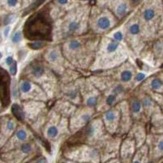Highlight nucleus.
<instances>
[{
  "label": "nucleus",
  "instance_id": "7ed1b4c3",
  "mask_svg": "<svg viewBox=\"0 0 163 163\" xmlns=\"http://www.w3.org/2000/svg\"><path fill=\"white\" fill-rule=\"evenodd\" d=\"M145 143L148 147L150 162L155 163L163 159V133H149Z\"/></svg>",
  "mask_w": 163,
  "mask_h": 163
},
{
  "label": "nucleus",
  "instance_id": "a211bd4d",
  "mask_svg": "<svg viewBox=\"0 0 163 163\" xmlns=\"http://www.w3.org/2000/svg\"><path fill=\"white\" fill-rule=\"evenodd\" d=\"M127 11H128V5L126 3H120L116 8V14L119 17H123L127 13Z\"/></svg>",
  "mask_w": 163,
  "mask_h": 163
},
{
  "label": "nucleus",
  "instance_id": "37998d69",
  "mask_svg": "<svg viewBox=\"0 0 163 163\" xmlns=\"http://www.w3.org/2000/svg\"><path fill=\"white\" fill-rule=\"evenodd\" d=\"M130 1L132 2V3H134V4H137V3H139L141 0H130Z\"/></svg>",
  "mask_w": 163,
  "mask_h": 163
},
{
  "label": "nucleus",
  "instance_id": "ddd939ff",
  "mask_svg": "<svg viewBox=\"0 0 163 163\" xmlns=\"http://www.w3.org/2000/svg\"><path fill=\"white\" fill-rule=\"evenodd\" d=\"M11 111H12V114L16 117L18 120H24L25 118V113L23 111V109H22L18 104H13L11 107Z\"/></svg>",
  "mask_w": 163,
  "mask_h": 163
},
{
  "label": "nucleus",
  "instance_id": "cd10ccee",
  "mask_svg": "<svg viewBox=\"0 0 163 163\" xmlns=\"http://www.w3.org/2000/svg\"><path fill=\"white\" fill-rule=\"evenodd\" d=\"M125 92V88H124V86L122 85V84H118V85H116L115 87L113 88V90H112V93H114L115 95H121V94H123Z\"/></svg>",
  "mask_w": 163,
  "mask_h": 163
},
{
  "label": "nucleus",
  "instance_id": "c756f323",
  "mask_svg": "<svg viewBox=\"0 0 163 163\" xmlns=\"http://www.w3.org/2000/svg\"><path fill=\"white\" fill-rule=\"evenodd\" d=\"M22 39V33L20 31H17L14 33V35L12 36V42L13 43H19Z\"/></svg>",
  "mask_w": 163,
  "mask_h": 163
},
{
  "label": "nucleus",
  "instance_id": "1a4fd4ad",
  "mask_svg": "<svg viewBox=\"0 0 163 163\" xmlns=\"http://www.w3.org/2000/svg\"><path fill=\"white\" fill-rule=\"evenodd\" d=\"M130 163H151L149 160L148 147H147L146 143L142 145L141 147H139V148H137Z\"/></svg>",
  "mask_w": 163,
  "mask_h": 163
},
{
  "label": "nucleus",
  "instance_id": "f03ea898",
  "mask_svg": "<svg viewBox=\"0 0 163 163\" xmlns=\"http://www.w3.org/2000/svg\"><path fill=\"white\" fill-rule=\"evenodd\" d=\"M70 158H72L73 161L80 163H98L100 155L96 148L83 144L71 151Z\"/></svg>",
  "mask_w": 163,
  "mask_h": 163
},
{
  "label": "nucleus",
  "instance_id": "aec40b11",
  "mask_svg": "<svg viewBox=\"0 0 163 163\" xmlns=\"http://www.w3.org/2000/svg\"><path fill=\"white\" fill-rule=\"evenodd\" d=\"M117 100H118V96L115 95L114 93H111L107 95V97H106V104H107V106L109 107H112L113 105H115L117 103Z\"/></svg>",
  "mask_w": 163,
  "mask_h": 163
},
{
  "label": "nucleus",
  "instance_id": "79ce46f5",
  "mask_svg": "<svg viewBox=\"0 0 163 163\" xmlns=\"http://www.w3.org/2000/svg\"><path fill=\"white\" fill-rule=\"evenodd\" d=\"M57 2L59 4H61V5H64V4H66L68 2V0H57Z\"/></svg>",
  "mask_w": 163,
  "mask_h": 163
},
{
  "label": "nucleus",
  "instance_id": "7c9ffc66",
  "mask_svg": "<svg viewBox=\"0 0 163 163\" xmlns=\"http://www.w3.org/2000/svg\"><path fill=\"white\" fill-rule=\"evenodd\" d=\"M14 129H15V122L13 120H11V119L7 120V122H6V130L8 132H12V131H14Z\"/></svg>",
  "mask_w": 163,
  "mask_h": 163
},
{
  "label": "nucleus",
  "instance_id": "58836bf2",
  "mask_svg": "<svg viewBox=\"0 0 163 163\" xmlns=\"http://www.w3.org/2000/svg\"><path fill=\"white\" fill-rule=\"evenodd\" d=\"M14 62V59H13V57H12V56H8V57L6 58V60H5V63H6L7 65H11L12 63Z\"/></svg>",
  "mask_w": 163,
  "mask_h": 163
},
{
  "label": "nucleus",
  "instance_id": "473e14b6",
  "mask_svg": "<svg viewBox=\"0 0 163 163\" xmlns=\"http://www.w3.org/2000/svg\"><path fill=\"white\" fill-rule=\"evenodd\" d=\"M48 59L50 61H52V62H54L58 59V53L57 51H55V50H52V51L49 52V54H48Z\"/></svg>",
  "mask_w": 163,
  "mask_h": 163
},
{
  "label": "nucleus",
  "instance_id": "c9c22d12",
  "mask_svg": "<svg viewBox=\"0 0 163 163\" xmlns=\"http://www.w3.org/2000/svg\"><path fill=\"white\" fill-rule=\"evenodd\" d=\"M67 96L69 97L70 99H72V100H74L78 97V92L77 90H75V89H73V90H70L69 92L67 93Z\"/></svg>",
  "mask_w": 163,
  "mask_h": 163
},
{
  "label": "nucleus",
  "instance_id": "6e6552de",
  "mask_svg": "<svg viewBox=\"0 0 163 163\" xmlns=\"http://www.w3.org/2000/svg\"><path fill=\"white\" fill-rule=\"evenodd\" d=\"M129 110H130L132 119H134L137 122H141L142 116L145 115L143 107H142V103L140 98L137 97H133L130 100V103H129Z\"/></svg>",
  "mask_w": 163,
  "mask_h": 163
},
{
  "label": "nucleus",
  "instance_id": "72a5a7b5",
  "mask_svg": "<svg viewBox=\"0 0 163 163\" xmlns=\"http://www.w3.org/2000/svg\"><path fill=\"white\" fill-rule=\"evenodd\" d=\"M9 72H10V74H11L12 76L16 75V73H17V63H16V61H14V62L12 63L11 65H10Z\"/></svg>",
  "mask_w": 163,
  "mask_h": 163
},
{
  "label": "nucleus",
  "instance_id": "412c9836",
  "mask_svg": "<svg viewBox=\"0 0 163 163\" xmlns=\"http://www.w3.org/2000/svg\"><path fill=\"white\" fill-rule=\"evenodd\" d=\"M15 136H16V139L19 140V141H25V140H27V138H28L27 132L22 128H20L16 131Z\"/></svg>",
  "mask_w": 163,
  "mask_h": 163
},
{
  "label": "nucleus",
  "instance_id": "ea45409f",
  "mask_svg": "<svg viewBox=\"0 0 163 163\" xmlns=\"http://www.w3.org/2000/svg\"><path fill=\"white\" fill-rule=\"evenodd\" d=\"M17 2H18V0H7V3L11 7H14L17 4Z\"/></svg>",
  "mask_w": 163,
  "mask_h": 163
},
{
  "label": "nucleus",
  "instance_id": "a878e982",
  "mask_svg": "<svg viewBox=\"0 0 163 163\" xmlns=\"http://www.w3.org/2000/svg\"><path fill=\"white\" fill-rule=\"evenodd\" d=\"M32 149H33L32 145L30 143H27V142H25V143L20 145V151H21L22 153H24V154L30 153V152L32 151Z\"/></svg>",
  "mask_w": 163,
  "mask_h": 163
},
{
  "label": "nucleus",
  "instance_id": "c85d7f7f",
  "mask_svg": "<svg viewBox=\"0 0 163 163\" xmlns=\"http://www.w3.org/2000/svg\"><path fill=\"white\" fill-rule=\"evenodd\" d=\"M79 26H80L79 22L72 21V22H70L69 25H68V30H69V32H75L79 29Z\"/></svg>",
  "mask_w": 163,
  "mask_h": 163
},
{
  "label": "nucleus",
  "instance_id": "f704fd0d",
  "mask_svg": "<svg viewBox=\"0 0 163 163\" xmlns=\"http://www.w3.org/2000/svg\"><path fill=\"white\" fill-rule=\"evenodd\" d=\"M113 39L117 42L122 41V39H123V33H122L121 31H116L113 34Z\"/></svg>",
  "mask_w": 163,
  "mask_h": 163
},
{
  "label": "nucleus",
  "instance_id": "dca6fc26",
  "mask_svg": "<svg viewBox=\"0 0 163 163\" xmlns=\"http://www.w3.org/2000/svg\"><path fill=\"white\" fill-rule=\"evenodd\" d=\"M98 103V97L96 95H90L86 98L85 100V105L87 108H95Z\"/></svg>",
  "mask_w": 163,
  "mask_h": 163
},
{
  "label": "nucleus",
  "instance_id": "f8f14e48",
  "mask_svg": "<svg viewBox=\"0 0 163 163\" xmlns=\"http://www.w3.org/2000/svg\"><path fill=\"white\" fill-rule=\"evenodd\" d=\"M96 25H97L99 29L106 30L111 26V21L107 16H101L98 18L97 22H96Z\"/></svg>",
  "mask_w": 163,
  "mask_h": 163
},
{
  "label": "nucleus",
  "instance_id": "9d476101",
  "mask_svg": "<svg viewBox=\"0 0 163 163\" xmlns=\"http://www.w3.org/2000/svg\"><path fill=\"white\" fill-rule=\"evenodd\" d=\"M140 100H141L142 107H143L145 115H147L148 117L151 116L155 112V108H156L153 98L150 97L149 95H144L142 98H140Z\"/></svg>",
  "mask_w": 163,
  "mask_h": 163
},
{
  "label": "nucleus",
  "instance_id": "c03bdc74",
  "mask_svg": "<svg viewBox=\"0 0 163 163\" xmlns=\"http://www.w3.org/2000/svg\"><path fill=\"white\" fill-rule=\"evenodd\" d=\"M62 163H80V162H76V161H64Z\"/></svg>",
  "mask_w": 163,
  "mask_h": 163
},
{
  "label": "nucleus",
  "instance_id": "a18cd8bd",
  "mask_svg": "<svg viewBox=\"0 0 163 163\" xmlns=\"http://www.w3.org/2000/svg\"><path fill=\"white\" fill-rule=\"evenodd\" d=\"M1 57H2V53L0 52V59H1Z\"/></svg>",
  "mask_w": 163,
  "mask_h": 163
},
{
  "label": "nucleus",
  "instance_id": "de8ad7c7",
  "mask_svg": "<svg viewBox=\"0 0 163 163\" xmlns=\"http://www.w3.org/2000/svg\"><path fill=\"white\" fill-rule=\"evenodd\" d=\"M160 163H163V160H162V161H161V162H160Z\"/></svg>",
  "mask_w": 163,
  "mask_h": 163
},
{
  "label": "nucleus",
  "instance_id": "9b49d317",
  "mask_svg": "<svg viewBox=\"0 0 163 163\" xmlns=\"http://www.w3.org/2000/svg\"><path fill=\"white\" fill-rule=\"evenodd\" d=\"M149 89L155 93L163 94V81L159 77H152L150 78L148 82L146 83Z\"/></svg>",
  "mask_w": 163,
  "mask_h": 163
},
{
  "label": "nucleus",
  "instance_id": "4be33fe9",
  "mask_svg": "<svg viewBox=\"0 0 163 163\" xmlns=\"http://www.w3.org/2000/svg\"><path fill=\"white\" fill-rule=\"evenodd\" d=\"M119 48V42L115 41V40H113V41H110L107 44V47H106V50H107L108 53H113L115 52L117 49Z\"/></svg>",
  "mask_w": 163,
  "mask_h": 163
},
{
  "label": "nucleus",
  "instance_id": "f257e3e1",
  "mask_svg": "<svg viewBox=\"0 0 163 163\" xmlns=\"http://www.w3.org/2000/svg\"><path fill=\"white\" fill-rule=\"evenodd\" d=\"M25 36L29 39H50L51 23L42 12L33 15L24 27Z\"/></svg>",
  "mask_w": 163,
  "mask_h": 163
},
{
  "label": "nucleus",
  "instance_id": "49530a36",
  "mask_svg": "<svg viewBox=\"0 0 163 163\" xmlns=\"http://www.w3.org/2000/svg\"><path fill=\"white\" fill-rule=\"evenodd\" d=\"M161 79H162V81H163V74H162V78H161Z\"/></svg>",
  "mask_w": 163,
  "mask_h": 163
},
{
  "label": "nucleus",
  "instance_id": "2f4dec72",
  "mask_svg": "<svg viewBox=\"0 0 163 163\" xmlns=\"http://www.w3.org/2000/svg\"><path fill=\"white\" fill-rule=\"evenodd\" d=\"M145 78H146V74L143 72H139L134 76V80H135L136 82H142V81L145 80Z\"/></svg>",
  "mask_w": 163,
  "mask_h": 163
},
{
  "label": "nucleus",
  "instance_id": "bb28decb",
  "mask_svg": "<svg viewBox=\"0 0 163 163\" xmlns=\"http://www.w3.org/2000/svg\"><path fill=\"white\" fill-rule=\"evenodd\" d=\"M68 47H69L70 50H78L81 47V43L78 41V40L73 39V40H71V41L69 42Z\"/></svg>",
  "mask_w": 163,
  "mask_h": 163
},
{
  "label": "nucleus",
  "instance_id": "4468645a",
  "mask_svg": "<svg viewBox=\"0 0 163 163\" xmlns=\"http://www.w3.org/2000/svg\"><path fill=\"white\" fill-rule=\"evenodd\" d=\"M133 77H134L133 72H132V70L130 69H124L120 73V80H121V82H123V83H129L132 79H133Z\"/></svg>",
  "mask_w": 163,
  "mask_h": 163
},
{
  "label": "nucleus",
  "instance_id": "e433bc0d",
  "mask_svg": "<svg viewBox=\"0 0 163 163\" xmlns=\"http://www.w3.org/2000/svg\"><path fill=\"white\" fill-rule=\"evenodd\" d=\"M14 18H15V15H13V14H10V15H8V16H6V18L4 19V24L8 25L9 23H11V22L13 21Z\"/></svg>",
  "mask_w": 163,
  "mask_h": 163
},
{
  "label": "nucleus",
  "instance_id": "4c0bfd02",
  "mask_svg": "<svg viewBox=\"0 0 163 163\" xmlns=\"http://www.w3.org/2000/svg\"><path fill=\"white\" fill-rule=\"evenodd\" d=\"M45 0H37L36 2H34V3H33L31 6H30V9H34V8H36V7H38L39 6V5H41L43 2H44Z\"/></svg>",
  "mask_w": 163,
  "mask_h": 163
},
{
  "label": "nucleus",
  "instance_id": "f3484780",
  "mask_svg": "<svg viewBox=\"0 0 163 163\" xmlns=\"http://www.w3.org/2000/svg\"><path fill=\"white\" fill-rule=\"evenodd\" d=\"M155 17V10L153 8H147L143 11V19L149 22Z\"/></svg>",
  "mask_w": 163,
  "mask_h": 163
},
{
  "label": "nucleus",
  "instance_id": "20e7f679",
  "mask_svg": "<svg viewBox=\"0 0 163 163\" xmlns=\"http://www.w3.org/2000/svg\"><path fill=\"white\" fill-rule=\"evenodd\" d=\"M137 150V145L134 139L127 134V136L122 140L119 148V154H120V161L122 163H130L134 154Z\"/></svg>",
  "mask_w": 163,
  "mask_h": 163
},
{
  "label": "nucleus",
  "instance_id": "b1692460",
  "mask_svg": "<svg viewBox=\"0 0 163 163\" xmlns=\"http://www.w3.org/2000/svg\"><path fill=\"white\" fill-rule=\"evenodd\" d=\"M32 73L35 77H41L44 73V69L41 65H35L32 67Z\"/></svg>",
  "mask_w": 163,
  "mask_h": 163
},
{
  "label": "nucleus",
  "instance_id": "6ab92c4d",
  "mask_svg": "<svg viewBox=\"0 0 163 163\" xmlns=\"http://www.w3.org/2000/svg\"><path fill=\"white\" fill-rule=\"evenodd\" d=\"M31 89H32V84H31V82H29V81L24 80L20 83V91H21L22 93L30 92Z\"/></svg>",
  "mask_w": 163,
  "mask_h": 163
},
{
  "label": "nucleus",
  "instance_id": "0eeeda50",
  "mask_svg": "<svg viewBox=\"0 0 163 163\" xmlns=\"http://www.w3.org/2000/svg\"><path fill=\"white\" fill-rule=\"evenodd\" d=\"M128 135L134 139L137 145V148H139V147L145 144L148 134L146 132V128H145L144 124L142 122H136L135 124L132 125L131 129L128 132Z\"/></svg>",
  "mask_w": 163,
  "mask_h": 163
},
{
  "label": "nucleus",
  "instance_id": "423d86ee",
  "mask_svg": "<svg viewBox=\"0 0 163 163\" xmlns=\"http://www.w3.org/2000/svg\"><path fill=\"white\" fill-rule=\"evenodd\" d=\"M83 128L84 138L87 141H95L98 138H100L103 131H105V127L103 126L102 121L99 120H94L93 122H90Z\"/></svg>",
  "mask_w": 163,
  "mask_h": 163
},
{
  "label": "nucleus",
  "instance_id": "5701e85b",
  "mask_svg": "<svg viewBox=\"0 0 163 163\" xmlns=\"http://www.w3.org/2000/svg\"><path fill=\"white\" fill-rule=\"evenodd\" d=\"M28 46L33 50H38V49H41V48L45 46V42L41 41V40H36V41H33L31 43H29Z\"/></svg>",
  "mask_w": 163,
  "mask_h": 163
},
{
  "label": "nucleus",
  "instance_id": "39448f33",
  "mask_svg": "<svg viewBox=\"0 0 163 163\" xmlns=\"http://www.w3.org/2000/svg\"><path fill=\"white\" fill-rule=\"evenodd\" d=\"M104 127L110 134L118 132L119 124H120V110L117 109H108L103 114Z\"/></svg>",
  "mask_w": 163,
  "mask_h": 163
},
{
  "label": "nucleus",
  "instance_id": "a19ab883",
  "mask_svg": "<svg viewBox=\"0 0 163 163\" xmlns=\"http://www.w3.org/2000/svg\"><path fill=\"white\" fill-rule=\"evenodd\" d=\"M9 31H10V27H9V26H7V27L4 29V32H3V35H4L5 37H7V36H8Z\"/></svg>",
  "mask_w": 163,
  "mask_h": 163
},
{
  "label": "nucleus",
  "instance_id": "393cba45",
  "mask_svg": "<svg viewBox=\"0 0 163 163\" xmlns=\"http://www.w3.org/2000/svg\"><path fill=\"white\" fill-rule=\"evenodd\" d=\"M128 31L131 35H138L140 33V26L138 23L131 24L128 28Z\"/></svg>",
  "mask_w": 163,
  "mask_h": 163
},
{
  "label": "nucleus",
  "instance_id": "2eb2a0df",
  "mask_svg": "<svg viewBox=\"0 0 163 163\" xmlns=\"http://www.w3.org/2000/svg\"><path fill=\"white\" fill-rule=\"evenodd\" d=\"M59 134V129L55 125H50L46 130V136L50 139H54Z\"/></svg>",
  "mask_w": 163,
  "mask_h": 163
}]
</instances>
